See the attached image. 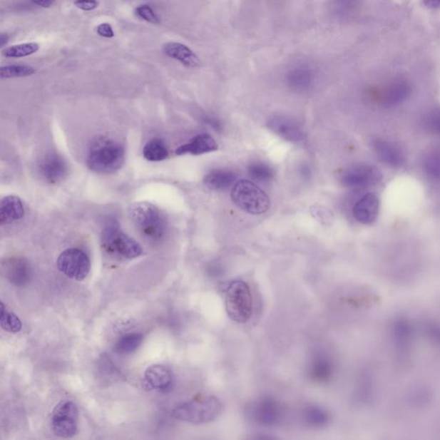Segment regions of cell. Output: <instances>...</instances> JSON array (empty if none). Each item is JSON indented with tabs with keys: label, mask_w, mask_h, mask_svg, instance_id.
<instances>
[{
	"label": "cell",
	"mask_w": 440,
	"mask_h": 440,
	"mask_svg": "<svg viewBox=\"0 0 440 440\" xmlns=\"http://www.w3.org/2000/svg\"><path fill=\"white\" fill-rule=\"evenodd\" d=\"M125 149L115 140L102 139L91 146L86 163L89 169L99 174H112L123 167Z\"/></svg>",
	"instance_id": "obj_1"
},
{
	"label": "cell",
	"mask_w": 440,
	"mask_h": 440,
	"mask_svg": "<svg viewBox=\"0 0 440 440\" xmlns=\"http://www.w3.org/2000/svg\"><path fill=\"white\" fill-rule=\"evenodd\" d=\"M223 410V404L213 396H205L183 402L174 408L171 414L177 420L200 425L216 420Z\"/></svg>",
	"instance_id": "obj_2"
},
{
	"label": "cell",
	"mask_w": 440,
	"mask_h": 440,
	"mask_svg": "<svg viewBox=\"0 0 440 440\" xmlns=\"http://www.w3.org/2000/svg\"><path fill=\"white\" fill-rule=\"evenodd\" d=\"M130 220L144 237L150 241H159L165 236L167 222L163 213L149 203H137L128 210Z\"/></svg>",
	"instance_id": "obj_3"
},
{
	"label": "cell",
	"mask_w": 440,
	"mask_h": 440,
	"mask_svg": "<svg viewBox=\"0 0 440 440\" xmlns=\"http://www.w3.org/2000/svg\"><path fill=\"white\" fill-rule=\"evenodd\" d=\"M225 302L229 317L238 324H245L253 313V299L249 285L233 280L225 287Z\"/></svg>",
	"instance_id": "obj_4"
},
{
	"label": "cell",
	"mask_w": 440,
	"mask_h": 440,
	"mask_svg": "<svg viewBox=\"0 0 440 440\" xmlns=\"http://www.w3.org/2000/svg\"><path fill=\"white\" fill-rule=\"evenodd\" d=\"M232 199L237 208L253 215H262L270 207L266 193L249 180H240L235 183Z\"/></svg>",
	"instance_id": "obj_5"
},
{
	"label": "cell",
	"mask_w": 440,
	"mask_h": 440,
	"mask_svg": "<svg viewBox=\"0 0 440 440\" xmlns=\"http://www.w3.org/2000/svg\"><path fill=\"white\" fill-rule=\"evenodd\" d=\"M104 250L111 257L121 260H133L140 257L143 250L139 242L123 232L114 223L104 229L102 236Z\"/></svg>",
	"instance_id": "obj_6"
},
{
	"label": "cell",
	"mask_w": 440,
	"mask_h": 440,
	"mask_svg": "<svg viewBox=\"0 0 440 440\" xmlns=\"http://www.w3.org/2000/svg\"><path fill=\"white\" fill-rule=\"evenodd\" d=\"M53 433L58 437H74L78 429V409L70 400H63L54 408L51 418Z\"/></svg>",
	"instance_id": "obj_7"
},
{
	"label": "cell",
	"mask_w": 440,
	"mask_h": 440,
	"mask_svg": "<svg viewBox=\"0 0 440 440\" xmlns=\"http://www.w3.org/2000/svg\"><path fill=\"white\" fill-rule=\"evenodd\" d=\"M57 267L66 277L82 282L90 274L91 260L81 250L68 249L58 257Z\"/></svg>",
	"instance_id": "obj_8"
},
{
	"label": "cell",
	"mask_w": 440,
	"mask_h": 440,
	"mask_svg": "<svg viewBox=\"0 0 440 440\" xmlns=\"http://www.w3.org/2000/svg\"><path fill=\"white\" fill-rule=\"evenodd\" d=\"M382 179L378 168L369 165H357L349 168L343 174L342 183L349 188H359L374 185Z\"/></svg>",
	"instance_id": "obj_9"
},
{
	"label": "cell",
	"mask_w": 440,
	"mask_h": 440,
	"mask_svg": "<svg viewBox=\"0 0 440 440\" xmlns=\"http://www.w3.org/2000/svg\"><path fill=\"white\" fill-rule=\"evenodd\" d=\"M250 414L257 424L272 426L277 424L282 413L277 401L271 396H263L251 406Z\"/></svg>",
	"instance_id": "obj_10"
},
{
	"label": "cell",
	"mask_w": 440,
	"mask_h": 440,
	"mask_svg": "<svg viewBox=\"0 0 440 440\" xmlns=\"http://www.w3.org/2000/svg\"><path fill=\"white\" fill-rule=\"evenodd\" d=\"M175 377L173 371L163 364H153L146 369L143 385L148 391L168 392L173 388Z\"/></svg>",
	"instance_id": "obj_11"
},
{
	"label": "cell",
	"mask_w": 440,
	"mask_h": 440,
	"mask_svg": "<svg viewBox=\"0 0 440 440\" xmlns=\"http://www.w3.org/2000/svg\"><path fill=\"white\" fill-rule=\"evenodd\" d=\"M268 128L283 140L300 142L305 140V133L299 123L285 116H275L268 121Z\"/></svg>",
	"instance_id": "obj_12"
},
{
	"label": "cell",
	"mask_w": 440,
	"mask_h": 440,
	"mask_svg": "<svg viewBox=\"0 0 440 440\" xmlns=\"http://www.w3.org/2000/svg\"><path fill=\"white\" fill-rule=\"evenodd\" d=\"M3 272L6 278L14 286L23 287L32 277L31 267L24 258H11L3 263Z\"/></svg>",
	"instance_id": "obj_13"
},
{
	"label": "cell",
	"mask_w": 440,
	"mask_h": 440,
	"mask_svg": "<svg viewBox=\"0 0 440 440\" xmlns=\"http://www.w3.org/2000/svg\"><path fill=\"white\" fill-rule=\"evenodd\" d=\"M39 171L45 181L56 183L62 181L67 174L66 163L60 155L49 154L40 163Z\"/></svg>",
	"instance_id": "obj_14"
},
{
	"label": "cell",
	"mask_w": 440,
	"mask_h": 440,
	"mask_svg": "<svg viewBox=\"0 0 440 440\" xmlns=\"http://www.w3.org/2000/svg\"><path fill=\"white\" fill-rule=\"evenodd\" d=\"M411 93L407 81L396 79L385 86L379 95V101L384 106H393L404 102Z\"/></svg>",
	"instance_id": "obj_15"
},
{
	"label": "cell",
	"mask_w": 440,
	"mask_h": 440,
	"mask_svg": "<svg viewBox=\"0 0 440 440\" xmlns=\"http://www.w3.org/2000/svg\"><path fill=\"white\" fill-rule=\"evenodd\" d=\"M379 212V200L374 193H369L356 203L354 216L356 220L364 225L374 223Z\"/></svg>",
	"instance_id": "obj_16"
},
{
	"label": "cell",
	"mask_w": 440,
	"mask_h": 440,
	"mask_svg": "<svg viewBox=\"0 0 440 440\" xmlns=\"http://www.w3.org/2000/svg\"><path fill=\"white\" fill-rule=\"evenodd\" d=\"M314 72L311 66L300 63L292 66L287 74V83L292 91L305 92L311 88L314 82Z\"/></svg>",
	"instance_id": "obj_17"
},
{
	"label": "cell",
	"mask_w": 440,
	"mask_h": 440,
	"mask_svg": "<svg viewBox=\"0 0 440 440\" xmlns=\"http://www.w3.org/2000/svg\"><path fill=\"white\" fill-rule=\"evenodd\" d=\"M24 204L19 197L8 195L4 197L0 203V224L10 225L24 217Z\"/></svg>",
	"instance_id": "obj_18"
},
{
	"label": "cell",
	"mask_w": 440,
	"mask_h": 440,
	"mask_svg": "<svg viewBox=\"0 0 440 440\" xmlns=\"http://www.w3.org/2000/svg\"><path fill=\"white\" fill-rule=\"evenodd\" d=\"M217 150L218 144L212 136L208 134H200L193 138L188 143L179 146L175 153L201 155L215 152Z\"/></svg>",
	"instance_id": "obj_19"
},
{
	"label": "cell",
	"mask_w": 440,
	"mask_h": 440,
	"mask_svg": "<svg viewBox=\"0 0 440 440\" xmlns=\"http://www.w3.org/2000/svg\"><path fill=\"white\" fill-rule=\"evenodd\" d=\"M374 149L384 163L393 167H400L405 162L404 153L396 145L384 140L374 142Z\"/></svg>",
	"instance_id": "obj_20"
},
{
	"label": "cell",
	"mask_w": 440,
	"mask_h": 440,
	"mask_svg": "<svg viewBox=\"0 0 440 440\" xmlns=\"http://www.w3.org/2000/svg\"><path fill=\"white\" fill-rule=\"evenodd\" d=\"M163 53L168 57L175 58L188 68L199 66L200 61L196 54L187 46L178 43H169L163 46Z\"/></svg>",
	"instance_id": "obj_21"
},
{
	"label": "cell",
	"mask_w": 440,
	"mask_h": 440,
	"mask_svg": "<svg viewBox=\"0 0 440 440\" xmlns=\"http://www.w3.org/2000/svg\"><path fill=\"white\" fill-rule=\"evenodd\" d=\"M334 364L328 356L317 354L313 358L309 368V377L318 383H324L333 375Z\"/></svg>",
	"instance_id": "obj_22"
},
{
	"label": "cell",
	"mask_w": 440,
	"mask_h": 440,
	"mask_svg": "<svg viewBox=\"0 0 440 440\" xmlns=\"http://www.w3.org/2000/svg\"><path fill=\"white\" fill-rule=\"evenodd\" d=\"M237 175L228 170H216L211 171L204 178V184L209 190H226L236 182Z\"/></svg>",
	"instance_id": "obj_23"
},
{
	"label": "cell",
	"mask_w": 440,
	"mask_h": 440,
	"mask_svg": "<svg viewBox=\"0 0 440 440\" xmlns=\"http://www.w3.org/2000/svg\"><path fill=\"white\" fill-rule=\"evenodd\" d=\"M303 420L312 427H322L328 424L330 416L325 409L318 406H308L303 411Z\"/></svg>",
	"instance_id": "obj_24"
},
{
	"label": "cell",
	"mask_w": 440,
	"mask_h": 440,
	"mask_svg": "<svg viewBox=\"0 0 440 440\" xmlns=\"http://www.w3.org/2000/svg\"><path fill=\"white\" fill-rule=\"evenodd\" d=\"M144 337L140 333H129L121 337L116 343L115 351L120 354H129L139 349Z\"/></svg>",
	"instance_id": "obj_25"
},
{
	"label": "cell",
	"mask_w": 440,
	"mask_h": 440,
	"mask_svg": "<svg viewBox=\"0 0 440 440\" xmlns=\"http://www.w3.org/2000/svg\"><path fill=\"white\" fill-rule=\"evenodd\" d=\"M168 149L163 141L159 139L150 140L144 146L143 155L146 160L159 162L165 160L168 157Z\"/></svg>",
	"instance_id": "obj_26"
},
{
	"label": "cell",
	"mask_w": 440,
	"mask_h": 440,
	"mask_svg": "<svg viewBox=\"0 0 440 440\" xmlns=\"http://www.w3.org/2000/svg\"><path fill=\"white\" fill-rule=\"evenodd\" d=\"M0 325L2 329L10 333H19L23 329L22 321L14 312L7 311L1 303V315H0Z\"/></svg>",
	"instance_id": "obj_27"
},
{
	"label": "cell",
	"mask_w": 440,
	"mask_h": 440,
	"mask_svg": "<svg viewBox=\"0 0 440 440\" xmlns=\"http://www.w3.org/2000/svg\"><path fill=\"white\" fill-rule=\"evenodd\" d=\"M40 46L36 43H29L11 46L3 50L2 56L6 58H21L31 56L39 51Z\"/></svg>",
	"instance_id": "obj_28"
},
{
	"label": "cell",
	"mask_w": 440,
	"mask_h": 440,
	"mask_svg": "<svg viewBox=\"0 0 440 440\" xmlns=\"http://www.w3.org/2000/svg\"><path fill=\"white\" fill-rule=\"evenodd\" d=\"M249 175L255 181L261 183L270 182L274 178V170L270 166L262 162H254L249 166Z\"/></svg>",
	"instance_id": "obj_29"
},
{
	"label": "cell",
	"mask_w": 440,
	"mask_h": 440,
	"mask_svg": "<svg viewBox=\"0 0 440 440\" xmlns=\"http://www.w3.org/2000/svg\"><path fill=\"white\" fill-rule=\"evenodd\" d=\"M423 166L427 177L434 180L440 179V150H434L427 153Z\"/></svg>",
	"instance_id": "obj_30"
},
{
	"label": "cell",
	"mask_w": 440,
	"mask_h": 440,
	"mask_svg": "<svg viewBox=\"0 0 440 440\" xmlns=\"http://www.w3.org/2000/svg\"><path fill=\"white\" fill-rule=\"evenodd\" d=\"M35 73L36 69L29 66H7L0 68L1 78L28 77Z\"/></svg>",
	"instance_id": "obj_31"
},
{
	"label": "cell",
	"mask_w": 440,
	"mask_h": 440,
	"mask_svg": "<svg viewBox=\"0 0 440 440\" xmlns=\"http://www.w3.org/2000/svg\"><path fill=\"white\" fill-rule=\"evenodd\" d=\"M358 0H333V9L338 15H347L354 10Z\"/></svg>",
	"instance_id": "obj_32"
},
{
	"label": "cell",
	"mask_w": 440,
	"mask_h": 440,
	"mask_svg": "<svg viewBox=\"0 0 440 440\" xmlns=\"http://www.w3.org/2000/svg\"><path fill=\"white\" fill-rule=\"evenodd\" d=\"M136 14L141 19L146 21L150 24H157L159 23L158 16L155 14L153 8L148 5H142L136 8Z\"/></svg>",
	"instance_id": "obj_33"
},
{
	"label": "cell",
	"mask_w": 440,
	"mask_h": 440,
	"mask_svg": "<svg viewBox=\"0 0 440 440\" xmlns=\"http://www.w3.org/2000/svg\"><path fill=\"white\" fill-rule=\"evenodd\" d=\"M395 337L401 343L407 342L411 335V329L407 322H399L395 327Z\"/></svg>",
	"instance_id": "obj_34"
},
{
	"label": "cell",
	"mask_w": 440,
	"mask_h": 440,
	"mask_svg": "<svg viewBox=\"0 0 440 440\" xmlns=\"http://www.w3.org/2000/svg\"><path fill=\"white\" fill-rule=\"evenodd\" d=\"M427 127L440 136V108L431 111L426 119Z\"/></svg>",
	"instance_id": "obj_35"
},
{
	"label": "cell",
	"mask_w": 440,
	"mask_h": 440,
	"mask_svg": "<svg viewBox=\"0 0 440 440\" xmlns=\"http://www.w3.org/2000/svg\"><path fill=\"white\" fill-rule=\"evenodd\" d=\"M74 5L83 11H93L98 7V0H75Z\"/></svg>",
	"instance_id": "obj_36"
},
{
	"label": "cell",
	"mask_w": 440,
	"mask_h": 440,
	"mask_svg": "<svg viewBox=\"0 0 440 440\" xmlns=\"http://www.w3.org/2000/svg\"><path fill=\"white\" fill-rule=\"evenodd\" d=\"M96 32L100 36L106 37V39H112L115 36V32L113 31L111 25L107 23L98 25L96 28Z\"/></svg>",
	"instance_id": "obj_37"
},
{
	"label": "cell",
	"mask_w": 440,
	"mask_h": 440,
	"mask_svg": "<svg viewBox=\"0 0 440 440\" xmlns=\"http://www.w3.org/2000/svg\"><path fill=\"white\" fill-rule=\"evenodd\" d=\"M203 121L205 123L209 126V127L216 130V131H219V130L221 129L220 121L216 119L215 117L208 116L206 117H204Z\"/></svg>",
	"instance_id": "obj_38"
},
{
	"label": "cell",
	"mask_w": 440,
	"mask_h": 440,
	"mask_svg": "<svg viewBox=\"0 0 440 440\" xmlns=\"http://www.w3.org/2000/svg\"><path fill=\"white\" fill-rule=\"evenodd\" d=\"M36 6L48 8L52 6L53 0H31Z\"/></svg>",
	"instance_id": "obj_39"
},
{
	"label": "cell",
	"mask_w": 440,
	"mask_h": 440,
	"mask_svg": "<svg viewBox=\"0 0 440 440\" xmlns=\"http://www.w3.org/2000/svg\"><path fill=\"white\" fill-rule=\"evenodd\" d=\"M424 5L429 8L440 7V0H422Z\"/></svg>",
	"instance_id": "obj_40"
}]
</instances>
